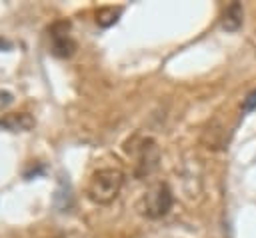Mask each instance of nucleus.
<instances>
[{
  "label": "nucleus",
  "instance_id": "obj_4",
  "mask_svg": "<svg viewBox=\"0 0 256 238\" xmlns=\"http://www.w3.org/2000/svg\"><path fill=\"white\" fill-rule=\"evenodd\" d=\"M68 30H70V24L66 22V26H64V30L62 32H58V28L56 26H52V52L56 54V56H70L72 52H74V48H76V44H74V40L70 38V34H68Z\"/></svg>",
  "mask_w": 256,
  "mask_h": 238
},
{
  "label": "nucleus",
  "instance_id": "obj_7",
  "mask_svg": "<svg viewBox=\"0 0 256 238\" xmlns=\"http://www.w3.org/2000/svg\"><path fill=\"white\" fill-rule=\"evenodd\" d=\"M10 102H12V94H10V92H2V90H0V108H2V106H6V104H10Z\"/></svg>",
  "mask_w": 256,
  "mask_h": 238
},
{
  "label": "nucleus",
  "instance_id": "obj_1",
  "mask_svg": "<svg viewBox=\"0 0 256 238\" xmlns=\"http://www.w3.org/2000/svg\"><path fill=\"white\" fill-rule=\"evenodd\" d=\"M124 184V174L120 168L106 166L98 168L86 186V194L94 204H110L120 194V188Z\"/></svg>",
  "mask_w": 256,
  "mask_h": 238
},
{
  "label": "nucleus",
  "instance_id": "obj_2",
  "mask_svg": "<svg viewBox=\"0 0 256 238\" xmlns=\"http://www.w3.org/2000/svg\"><path fill=\"white\" fill-rule=\"evenodd\" d=\"M172 202H174V198H172V190L168 188V184L158 182L144 192L140 210L146 218H162L170 212Z\"/></svg>",
  "mask_w": 256,
  "mask_h": 238
},
{
  "label": "nucleus",
  "instance_id": "obj_6",
  "mask_svg": "<svg viewBox=\"0 0 256 238\" xmlns=\"http://www.w3.org/2000/svg\"><path fill=\"white\" fill-rule=\"evenodd\" d=\"M240 110H242V114H250V112L256 110V90H252V92L246 94V98L242 100Z\"/></svg>",
  "mask_w": 256,
  "mask_h": 238
},
{
  "label": "nucleus",
  "instance_id": "obj_3",
  "mask_svg": "<svg viewBox=\"0 0 256 238\" xmlns=\"http://www.w3.org/2000/svg\"><path fill=\"white\" fill-rule=\"evenodd\" d=\"M134 154H136V176H148L150 172L156 170L160 160V150L152 138H142Z\"/></svg>",
  "mask_w": 256,
  "mask_h": 238
},
{
  "label": "nucleus",
  "instance_id": "obj_5",
  "mask_svg": "<svg viewBox=\"0 0 256 238\" xmlns=\"http://www.w3.org/2000/svg\"><path fill=\"white\" fill-rule=\"evenodd\" d=\"M242 16H244L242 4H240V2H232V4L226 8V12H224V20H222L224 28L230 30V32L238 30V28L242 26Z\"/></svg>",
  "mask_w": 256,
  "mask_h": 238
}]
</instances>
